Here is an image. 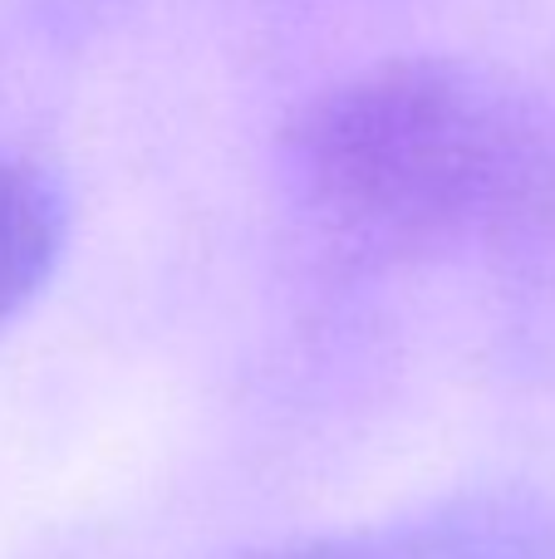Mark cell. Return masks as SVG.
<instances>
[{
    "mask_svg": "<svg viewBox=\"0 0 555 559\" xmlns=\"http://www.w3.org/2000/svg\"><path fill=\"white\" fill-rule=\"evenodd\" d=\"M241 559H541V531L527 506L507 496H468L374 531L275 545Z\"/></svg>",
    "mask_w": 555,
    "mask_h": 559,
    "instance_id": "obj_2",
    "label": "cell"
},
{
    "mask_svg": "<svg viewBox=\"0 0 555 559\" xmlns=\"http://www.w3.org/2000/svg\"><path fill=\"white\" fill-rule=\"evenodd\" d=\"M64 202L39 173L0 157V324L20 314L64 251Z\"/></svg>",
    "mask_w": 555,
    "mask_h": 559,
    "instance_id": "obj_3",
    "label": "cell"
},
{
    "mask_svg": "<svg viewBox=\"0 0 555 559\" xmlns=\"http://www.w3.org/2000/svg\"><path fill=\"white\" fill-rule=\"evenodd\" d=\"M295 192L383 246L527 236L555 212V123L452 59H399L320 94L285 138Z\"/></svg>",
    "mask_w": 555,
    "mask_h": 559,
    "instance_id": "obj_1",
    "label": "cell"
}]
</instances>
